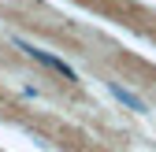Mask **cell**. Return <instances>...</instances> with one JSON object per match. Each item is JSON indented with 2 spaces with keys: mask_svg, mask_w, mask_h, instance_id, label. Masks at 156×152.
<instances>
[{
  "mask_svg": "<svg viewBox=\"0 0 156 152\" xmlns=\"http://www.w3.org/2000/svg\"><path fill=\"white\" fill-rule=\"evenodd\" d=\"M15 48H23L26 56H30V60L34 63H41V67H48V71H56V74H63V78L67 82H78V74L63 63V60H56V56L52 52H45V48H37V45H30V41H23V37H15Z\"/></svg>",
  "mask_w": 156,
  "mask_h": 152,
  "instance_id": "1",
  "label": "cell"
},
{
  "mask_svg": "<svg viewBox=\"0 0 156 152\" xmlns=\"http://www.w3.org/2000/svg\"><path fill=\"white\" fill-rule=\"evenodd\" d=\"M108 93H112L115 100H123V104H126L130 111H145V100H138V97H134L130 89H123V85H115V82H108Z\"/></svg>",
  "mask_w": 156,
  "mask_h": 152,
  "instance_id": "2",
  "label": "cell"
}]
</instances>
